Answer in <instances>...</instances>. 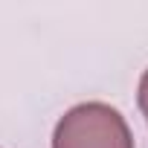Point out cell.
<instances>
[{
  "label": "cell",
  "instance_id": "obj_1",
  "mask_svg": "<svg viewBox=\"0 0 148 148\" xmlns=\"http://www.w3.org/2000/svg\"><path fill=\"white\" fill-rule=\"evenodd\" d=\"M52 148H134V139L116 108L87 102L61 116L52 134Z\"/></svg>",
  "mask_w": 148,
  "mask_h": 148
},
{
  "label": "cell",
  "instance_id": "obj_2",
  "mask_svg": "<svg viewBox=\"0 0 148 148\" xmlns=\"http://www.w3.org/2000/svg\"><path fill=\"white\" fill-rule=\"evenodd\" d=\"M139 110L148 119V70L142 73V79H139Z\"/></svg>",
  "mask_w": 148,
  "mask_h": 148
}]
</instances>
